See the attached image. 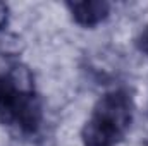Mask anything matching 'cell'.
<instances>
[{"mask_svg": "<svg viewBox=\"0 0 148 146\" xmlns=\"http://www.w3.org/2000/svg\"><path fill=\"white\" fill-rule=\"evenodd\" d=\"M0 122L24 136L36 134L41 127V102L24 65H10L0 74Z\"/></svg>", "mask_w": 148, "mask_h": 146, "instance_id": "obj_1", "label": "cell"}, {"mask_svg": "<svg viewBox=\"0 0 148 146\" xmlns=\"http://www.w3.org/2000/svg\"><path fill=\"white\" fill-rule=\"evenodd\" d=\"M134 105L124 89L105 93L91 110V115L81 129L84 146H115L131 129Z\"/></svg>", "mask_w": 148, "mask_h": 146, "instance_id": "obj_2", "label": "cell"}, {"mask_svg": "<svg viewBox=\"0 0 148 146\" xmlns=\"http://www.w3.org/2000/svg\"><path fill=\"white\" fill-rule=\"evenodd\" d=\"M67 9L73 19L83 28H95L103 23L110 14V5L102 0H84V2H69Z\"/></svg>", "mask_w": 148, "mask_h": 146, "instance_id": "obj_3", "label": "cell"}, {"mask_svg": "<svg viewBox=\"0 0 148 146\" xmlns=\"http://www.w3.org/2000/svg\"><path fill=\"white\" fill-rule=\"evenodd\" d=\"M136 45H138L140 52L148 57V26L138 35V38H136Z\"/></svg>", "mask_w": 148, "mask_h": 146, "instance_id": "obj_4", "label": "cell"}, {"mask_svg": "<svg viewBox=\"0 0 148 146\" xmlns=\"http://www.w3.org/2000/svg\"><path fill=\"white\" fill-rule=\"evenodd\" d=\"M9 23V5L0 2V29H3Z\"/></svg>", "mask_w": 148, "mask_h": 146, "instance_id": "obj_5", "label": "cell"}]
</instances>
